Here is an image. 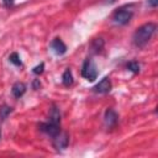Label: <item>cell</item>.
I'll return each mask as SVG.
<instances>
[{
    "label": "cell",
    "mask_w": 158,
    "mask_h": 158,
    "mask_svg": "<svg viewBox=\"0 0 158 158\" xmlns=\"http://www.w3.org/2000/svg\"><path fill=\"white\" fill-rule=\"evenodd\" d=\"M157 30V25L154 22H147L139 26L132 36V42L137 48H143L153 37Z\"/></svg>",
    "instance_id": "6da1fadb"
},
{
    "label": "cell",
    "mask_w": 158,
    "mask_h": 158,
    "mask_svg": "<svg viewBox=\"0 0 158 158\" xmlns=\"http://www.w3.org/2000/svg\"><path fill=\"white\" fill-rule=\"evenodd\" d=\"M133 16V9L132 5H125L118 7L112 14V21L117 25H127Z\"/></svg>",
    "instance_id": "7a4b0ae2"
},
{
    "label": "cell",
    "mask_w": 158,
    "mask_h": 158,
    "mask_svg": "<svg viewBox=\"0 0 158 158\" xmlns=\"http://www.w3.org/2000/svg\"><path fill=\"white\" fill-rule=\"evenodd\" d=\"M81 75L88 81H94L98 78V68L93 59L88 58L84 60L83 67H81Z\"/></svg>",
    "instance_id": "3957f363"
},
{
    "label": "cell",
    "mask_w": 158,
    "mask_h": 158,
    "mask_svg": "<svg viewBox=\"0 0 158 158\" xmlns=\"http://www.w3.org/2000/svg\"><path fill=\"white\" fill-rule=\"evenodd\" d=\"M38 128H40L41 132L46 133L47 136L54 137V136L60 131V123L48 120L47 122H41V123L38 125Z\"/></svg>",
    "instance_id": "277c9868"
},
{
    "label": "cell",
    "mask_w": 158,
    "mask_h": 158,
    "mask_svg": "<svg viewBox=\"0 0 158 158\" xmlns=\"http://www.w3.org/2000/svg\"><path fill=\"white\" fill-rule=\"evenodd\" d=\"M52 144L57 151H63L69 144V136L67 132L59 131L54 137H52Z\"/></svg>",
    "instance_id": "5b68a950"
},
{
    "label": "cell",
    "mask_w": 158,
    "mask_h": 158,
    "mask_svg": "<svg viewBox=\"0 0 158 158\" xmlns=\"http://www.w3.org/2000/svg\"><path fill=\"white\" fill-rule=\"evenodd\" d=\"M104 122H105V126L107 128L115 127L117 125V122H118V115H117V112L114 109H111V107L106 109V111L104 114Z\"/></svg>",
    "instance_id": "8992f818"
},
{
    "label": "cell",
    "mask_w": 158,
    "mask_h": 158,
    "mask_svg": "<svg viewBox=\"0 0 158 158\" xmlns=\"http://www.w3.org/2000/svg\"><path fill=\"white\" fill-rule=\"evenodd\" d=\"M111 88H112V84H111L110 78L105 77V78H102V79L93 88V90H94L95 93H98V94H107V93L111 90Z\"/></svg>",
    "instance_id": "52a82bcc"
},
{
    "label": "cell",
    "mask_w": 158,
    "mask_h": 158,
    "mask_svg": "<svg viewBox=\"0 0 158 158\" xmlns=\"http://www.w3.org/2000/svg\"><path fill=\"white\" fill-rule=\"evenodd\" d=\"M51 49L57 54V56H63L65 52H67V46L65 43L60 40V38H54L52 42H51Z\"/></svg>",
    "instance_id": "ba28073f"
},
{
    "label": "cell",
    "mask_w": 158,
    "mask_h": 158,
    "mask_svg": "<svg viewBox=\"0 0 158 158\" xmlns=\"http://www.w3.org/2000/svg\"><path fill=\"white\" fill-rule=\"evenodd\" d=\"M25 93H26V85L21 81H16L11 88V94L16 99H20Z\"/></svg>",
    "instance_id": "9c48e42d"
},
{
    "label": "cell",
    "mask_w": 158,
    "mask_h": 158,
    "mask_svg": "<svg viewBox=\"0 0 158 158\" xmlns=\"http://www.w3.org/2000/svg\"><path fill=\"white\" fill-rule=\"evenodd\" d=\"M104 48V40L102 38H95L91 41V44H90V49L93 53H100L101 49Z\"/></svg>",
    "instance_id": "30bf717a"
},
{
    "label": "cell",
    "mask_w": 158,
    "mask_h": 158,
    "mask_svg": "<svg viewBox=\"0 0 158 158\" xmlns=\"http://www.w3.org/2000/svg\"><path fill=\"white\" fill-rule=\"evenodd\" d=\"M62 83L63 85L65 86H70L73 83H74V78H73V74H72V70L68 68L64 70L63 75H62Z\"/></svg>",
    "instance_id": "8fae6325"
},
{
    "label": "cell",
    "mask_w": 158,
    "mask_h": 158,
    "mask_svg": "<svg viewBox=\"0 0 158 158\" xmlns=\"http://www.w3.org/2000/svg\"><path fill=\"white\" fill-rule=\"evenodd\" d=\"M49 120L60 123V111L56 105H52V107L49 110Z\"/></svg>",
    "instance_id": "7c38bea8"
},
{
    "label": "cell",
    "mask_w": 158,
    "mask_h": 158,
    "mask_svg": "<svg viewBox=\"0 0 158 158\" xmlns=\"http://www.w3.org/2000/svg\"><path fill=\"white\" fill-rule=\"evenodd\" d=\"M126 68H127V70L132 72L133 74H137V73H139V70H141V65H139V63L136 62V60H130V62L126 64Z\"/></svg>",
    "instance_id": "4fadbf2b"
},
{
    "label": "cell",
    "mask_w": 158,
    "mask_h": 158,
    "mask_svg": "<svg viewBox=\"0 0 158 158\" xmlns=\"http://www.w3.org/2000/svg\"><path fill=\"white\" fill-rule=\"evenodd\" d=\"M9 62L12 63L15 67H22V60H21L19 53H16V52H14L9 56Z\"/></svg>",
    "instance_id": "5bb4252c"
},
{
    "label": "cell",
    "mask_w": 158,
    "mask_h": 158,
    "mask_svg": "<svg viewBox=\"0 0 158 158\" xmlns=\"http://www.w3.org/2000/svg\"><path fill=\"white\" fill-rule=\"evenodd\" d=\"M12 112V107L9 106V105H2L0 107V118L1 120H5L10 114Z\"/></svg>",
    "instance_id": "9a60e30c"
},
{
    "label": "cell",
    "mask_w": 158,
    "mask_h": 158,
    "mask_svg": "<svg viewBox=\"0 0 158 158\" xmlns=\"http://www.w3.org/2000/svg\"><path fill=\"white\" fill-rule=\"evenodd\" d=\"M43 70H44V63H41V64L36 65V67L32 69V72H33L35 74H37V75L42 74V73H43Z\"/></svg>",
    "instance_id": "2e32d148"
},
{
    "label": "cell",
    "mask_w": 158,
    "mask_h": 158,
    "mask_svg": "<svg viewBox=\"0 0 158 158\" xmlns=\"http://www.w3.org/2000/svg\"><path fill=\"white\" fill-rule=\"evenodd\" d=\"M147 4H148V6H151V7H157V5H158V0H147Z\"/></svg>",
    "instance_id": "e0dca14e"
},
{
    "label": "cell",
    "mask_w": 158,
    "mask_h": 158,
    "mask_svg": "<svg viewBox=\"0 0 158 158\" xmlns=\"http://www.w3.org/2000/svg\"><path fill=\"white\" fill-rule=\"evenodd\" d=\"M14 2H15V0H2V4H4V6H6V7L12 6Z\"/></svg>",
    "instance_id": "ac0fdd59"
},
{
    "label": "cell",
    "mask_w": 158,
    "mask_h": 158,
    "mask_svg": "<svg viewBox=\"0 0 158 158\" xmlns=\"http://www.w3.org/2000/svg\"><path fill=\"white\" fill-rule=\"evenodd\" d=\"M38 86H41V83H40V81H38V80L36 79V80L33 81V89H37Z\"/></svg>",
    "instance_id": "d6986e66"
},
{
    "label": "cell",
    "mask_w": 158,
    "mask_h": 158,
    "mask_svg": "<svg viewBox=\"0 0 158 158\" xmlns=\"http://www.w3.org/2000/svg\"><path fill=\"white\" fill-rule=\"evenodd\" d=\"M105 4H114V2H116V0H102Z\"/></svg>",
    "instance_id": "ffe728a7"
},
{
    "label": "cell",
    "mask_w": 158,
    "mask_h": 158,
    "mask_svg": "<svg viewBox=\"0 0 158 158\" xmlns=\"http://www.w3.org/2000/svg\"><path fill=\"white\" fill-rule=\"evenodd\" d=\"M0 138H1V131H0Z\"/></svg>",
    "instance_id": "44dd1931"
}]
</instances>
